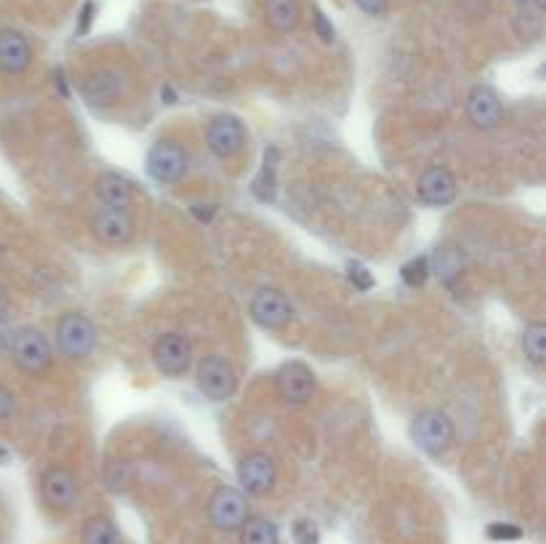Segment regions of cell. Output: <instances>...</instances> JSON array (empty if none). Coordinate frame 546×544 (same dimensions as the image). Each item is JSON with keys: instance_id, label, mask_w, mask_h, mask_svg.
I'll return each instance as SVG.
<instances>
[{"instance_id": "obj_3", "label": "cell", "mask_w": 546, "mask_h": 544, "mask_svg": "<svg viewBox=\"0 0 546 544\" xmlns=\"http://www.w3.org/2000/svg\"><path fill=\"white\" fill-rule=\"evenodd\" d=\"M190 155L182 142L176 139H160L147 152V174L160 184H174L187 174Z\"/></svg>"}, {"instance_id": "obj_21", "label": "cell", "mask_w": 546, "mask_h": 544, "mask_svg": "<svg viewBox=\"0 0 546 544\" xmlns=\"http://www.w3.org/2000/svg\"><path fill=\"white\" fill-rule=\"evenodd\" d=\"M83 544H123L118 526L104 515H96L83 526Z\"/></svg>"}, {"instance_id": "obj_20", "label": "cell", "mask_w": 546, "mask_h": 544, "mask_svg": "<svg viewBox=\"0 0 546 544\" xmlns=\"http://www.w3.org/2000/svg\"><path fill=\"white\" fill-rule=\"evenodd\" d=\"M240 544H280L277 526L267 518H248L240 526Z\"/></svg>"}, {"instance_id": "obj_28", "label": "cell", "mask_w": 546, "mask_h": 544, "mask_svg": "<svg viewBox=\"0 0 546 544\" xmlns=\"http://www.w3.org/2000/svg\"><path fill=\"white\" fill-rule=\"evenodd\" d=\"M349 280H352V286L360 288V291H371L373 288V275L365 270L363 264L357 262L349 264Z\"/></svg>"}, {"instance_id": "obj_11", "label": "cell", "mask_w": 546, "mask_h": 544, "mask_svg": "<svg viewBox=\"0 0 546 544\" xmlns=\"http://www.w3.org/2000/svg\"><path fill=\"white\" fill-rule=\"evenodd\" d=\"M91 230L107 246H123V243L134 238L136 224L131 219V214H128V208L104 206L91 219Z\"/></svg>"}, {"instance_id": "obj_8", "label": "cell", "mask_w": 546, "mask_h": 544, "mask_svg": "<svg viewBox=\"0 0 546 544\" xmlns=\"http://www.w3.org/2000/svg\"><path fill=\"white\" fill-rule=\"evenodd\" d=\"M246 126H243V120L235 118V115H216L211 123H208L206 131V142L208 150L214 152L216 158L230 160L235 155L243 152L246 147Z\"/></svg>"}, {"instance_id": "obj_12", "label": "cell", "mask_w": 546, "mask_h": 544, "mask_svg": "<svg viewBox=\"0 0 546 544\" xmlns=\"http://www.w3.org/2000/svg\"><path fill=\"white\" fill-rule=\"evenodd\" d=\"M293 315V307L288 296L277 288H259L251 299V318L262 328H283Z\"/></svg>"}, {"instance_id": "obj_13", "label": "cell", "mask_w": 546, "mask_h": 544, "mask_svg": "<svg viewBox=\"0 0 546 544\" xmlns=\"http://www.w3.org/2000/svg\"><path fill=\"white\" fill-rule=\"evenodd\" d=\"M40 494H43V502L54 510H70L72 504L78 502L80 486L75 472H70L67 467H51V470L43 472L40 478Z\"/></svg>"}, {"instance_id": "obj_24", "label": "cell", "mask_w": 546, "mask_h": 544, "mask_svg": "<svg viewBox=\"0 0 546 544\" xmlns=\"http://www.w3.org/2000/svg\"><path fill=\"white\" fill-rule=\"evenodd\" d=\"M432 272H437L440 278L448 283V286H453V280L461 278V256L456 248H437L435 254V267H432Z\"/></svg>"}, {"instance_id": "obj_26", "label": "cell", "mask_w": 546, "mask_h": 544, "mask_svg": "<svg viewBox=\"0 0 546 544\" xmlns=\"http://www.w3.org/2000/svg\"><path fill=\"white\" fill-rule=\"evenodd\" d=\"M293 542L296 544H320V531L312 520H296L293 523Z\"/></svg>"}, {"instance_id": "obj_10", "label": "cell", "mask_w": 546, "mask_h": 544, "mask_svg": "<svg viewBox=\"0 0 546 544\" xmlns=\"http://www.w3.org/2000/svg\"><path fill=\"white\" fill-rule=\"evenodd\" d=\"M152 360L160 374L182 376L192 363V344L184 334H163L152 347Z\"/></svg>"}, {"instance_id": "obj_19", "label": "cell", "mask_w": 546, "mask_h": 544, "mask_svg": "<svg viewBox=\"0 0 546 544\" xmlns=\"http://www.w3.org/2000/svg\"><path fill=\"white\" fill-rule=\"evenodd\" d=\"M267 22H270L272 30L277 32H291L296 24H299V3L296 0H267Z\"/></svg>"}, {"instance_id": "obj_31", "label": "cell", "mask_w": 546, "mask_h": 544, "mask_svg": "<svg viewBox=\"0 0 546 544\" xmlns=\"http://www.w3.org/2000/svg\"><path fill=\"white\" fill-rule=\"evenodd\" d=\"M357 6H360V11H365V14L371 16H379L384 14L389 8V0H355Z\"/></svg>"}, {"instance_id": "obj_7", "label": "cell", "mask_w": 546, "mask_h": 544, "mask_svg": "<svg viewBox=\"0 0 546 544\" xmlns=\"http://www.w3.org/2000/svg\"><path fill=\"white\" fill-rule=\"evenodd\" d=\"M275 387L288 406H304L315 395V374L301 360H288L277 368Z\"/></svg>"}, {"instance_id": "obj_25", "label": "cell", "mask_w": 546, "mask_h": 544, "mask_svg": "<svg viewBox=\"0 0 546 544\" xmlns=\"http://www.w3.org/2000/svg\"><path fill=\"white\" fill-rule=\"evenodd\" d=\"M400 275H403L405 286H411V288L424 286L429 275H432V262H429L427 256H413L411 262L403 264Z\"/></svg>"}, {"instance_id": "obj_35", "label": "cell", "mask_w": 546, "mask_h": 544, "mask_svg": "<svg viewBox=\"0 0 546 544\" xmlns=\"http://www.w3.org/2000/svg\"><path fill=\"white\" fill-rule=\"evenodd\" d=\"M536 3V8H546V0H533Z\"/></svg>"}, {"instance_id": "obj_27", "label": "cell", "mask_w": 546, "mask_h": 544, "mask_svg": "<svg viewBox=\"0 0 546 544\" xmlns=\"http://www.w3.org/2000/svg\"><path fill=\"white\" fill-rule=\"evenodd\" d=\"M523 536V528L515 526V523H491L488 526V539L493 542H515Z\"/></svg>"}, {"instance_id": "obj_17", "label": "cell", "mask_w": 546, "mask_h": 544, "mask_svg": "<svg viewBox=\"0 0 546 544\" xmlns=\"http://www.w3.org/2000/svg\"><path fill=\"white\" fill-rule=\"evenodd\" d=\"M32 46L19 30H0V70L19 75L30 67Z\"/></svg>"}, {"instance_id": "obj_30", "label": "cell", "mask_w": 546, "mask_h": 544, "mask_svg": "<svg viewBox=\"0 0 546 544\" xmlns=\"http://www.w3.org/2000/svg\"><path fill=\"white\" fill-rule=\"evenodd\" d=\"M11 414H14V395L0 384V424L8 422L11 419Z\"/></svg>"}, {"instance_id": "obj_15", "label": "cell", "mask_w": 546, "mask_h": 544, "mask_svg": "<svg viewBox=\"0 0 546 544\" xmlns=\"http://www.w3.org/2000/svg\"><path fill=\"white\" fill-rule=\"evenodd\" d=\"M80 91L91 107H112L115 102H120V96L126 94V86L115 70H96L83 80Z\"/></svg>"}, {"instance_id": "obj_33", "label": "cell", "mask_w": 546, "mask_h": 544, "mask_svg": "<svg viewBox=\"0 0 546 544\" xmlns=\"http://www.w3.org/2000/svg\"><path fill=\"white\" fill-rule=\"evenodd\" d=\"M8 462H11V451L0 443V464H8Z\"/></svg>"}, {"instance_id": "obj_22", "label": "cell", "mask_w": 546, "mask_h": 544, "mask_svg": "<svg viewBox=\"0 0 546 544\" xmlns=\"http://www.w3.org/2000/svg\"><path fill=\"white\" fill-rule=\"evenodd\" d=\"M275 160H277V150H267V155H264L262 174L256 176L254 184H251V190H254L256 198L264 200V203L275 200V184H277Z\"/></svg>"}, {"instance_id": "obj_14", "label": "cell", "mask_w": 546, "mask_h": 544, "mask_svg": "<svg viewBox=\"0 0 546 544\" xmlns=\"http://www.w3.org/2000/svg\"><path fill=\"white\" fill-rule=\"evenodd\" d=\"M416 195L424 206L443 208L456 200V176L445 166H429L424 174L419 176L416 184Z\"/></svg>"}, {"instance_id": "obj_1", "label": "cell", "mask_w": 546, "mask_h": 544, "mask_svg": "<svg viewBox=\"0 0 546 544\" xmlns=\"http://www.w3.org/2000/svg\"><path fill=\"white\" fill-rule=\"evenodd\" d=\"M8 350H11V358L19 368H22L24 374L40 376L46 374L48 368H51V344L43 334H40L38 328H16L11 339H8Z\"/></svg>"}, {"instance_id": "obj_2", "label": "cell", "mask_w": 546, "mask_h": 544, "mask_svg": "<svg viewBox=\"0 0 546 544\" xmlns=\"http://www.w3.org/2000/svg\"><path fill=\"white\" fill-rule=\"evenodd\" d=\"M453 422L448 414L437 411V408H427L421 411L411 422V440L429 456H443L448 448L453 446Z\"/></svg>"}, {"instance_id": "obj_4", "label": "cell", "mask_w": 546, "mask_h": 544, "mask_svg": "<svg viewBox=\"0 0 546 544\" xmlns=\"http://www.w3.org/2000/svg\"><path fill=\"white\" fill-rule=\"evenodd\" d=\"M56 347L72 360L88 358L96 347V328L94 323L80 315V312H67L56 323Z\"/></svg>"}, {"instance_id": "obj_23", "label": "cell", "mask_w": 546, "mask_h": 544, "mask_svg": "<svg viewBox=\"0 0 546 544\" xmlns=\"http://www.w3.org/2000/svg\"><path fill=\"white\" fill-rule=\"evenodd\" d=\"M523 352L533 366H541L546 360V326L544 323H531L523 331Z\"/></svg>"}, {"instance_id": "obj_34", "label": "cell", "mask_w": 546, "mask_h": 544, "mask_svg": "<svg viewBox=\"0 0 546 544\" xmlns=\"http://www.w3.org/2000/svg\"><path fill=\"white\" fill-rule=\"evenodd\" d=\"M6 307H8V302H6V294H3V288H0V320L6 318Z\"/></svg>"}, {"instance_id": "obj_32", "label": "cell", "mask_w": 546, "mask_h": 544, "mask_svg": "<svg viewBox=\"0 0 546 544\" xmlns=\"http://www.w3.org/2000/svg\"><path fill=\"white\" fill-rule=\"evenodd\" d=\"M91 16H94V3H86V6H83V14H80V27H78L80 35H83V32H88Z\"/></svg>"}, {"instance_id": "obj_6", "label": "cell", "mask_w": 546, "mask_h": 544, "mask_svg": "<svg viewBox=\"0 0 546 544\" xmlns=\"http://www.w3.org/2000/svg\"><path fill=\"white\" fill-rule=\"evenodd\" d=\"M208 520L219 531H238L248 520V502L243 491L232 486L216 488L214 496L208 499Z\"/></svg>"}, {"instance_id": "obj_16", "label": "cell", "mask_w": 546, "mask_h": 544, "mask_svg": "<svg viewBox=\"0 0 546 544\" xmlns=\"http://www.w3.org/2000/svg\"><path fill=\"white\" fill-rule=\"evenodd\" d=\"M467 115L477 128H496L504 120L499 94L488 86H475L467 96Z\"/></svg>"}, {"instance_id": "obj_29", "label": "cell", "mask_w": 546, "mask_h": 544, "mask_svg": "<svg viewBox=\"0 0 546 544\" xmlns=\"http://www.w3.org/2000/svg\"><path fill=\"white\" fill-rule=\"evenodd\" d=\"M315 32H317V38L323 40V43H333V27L331 22L325 19L323 11H315Z\"/></svg>"}, {"instance_id": "obj_5", "label": "cell", "mask_w": 546, "mask_h": 544, "mask_svg": "<svg viewBox=\"0 0 546 544\" xmlns=\"http://www.w3.org/2000/svg\"><path fill=\"white\" fill-rule=\"evenodd\" d=\"M198 390L214 403L232 398L238 390V374H235L230 360L222 358V355H208L206 360H200Z\"/></svg>"}, {"instance_id": "obj_9", "label": "cell", "mask_w": 546, "mask_h": 544, "mask_svg": "<svg viewBox=\"0 0 546 544\" xmlns=\"http://www.w3.org/2000/svg\"><path fill=\"white\" fill-rule=\"evenodd\" d=\"M277 467L272 462L270 454L264 451H251L240 459L238 464V483L248 496H264L270 494L275 486Z\"/></svg>"}, {"instance_id": "obj_18", "label": "cell", "mask_w": 546, "mask_h": 544, "mask_svg": "<svg viewBox=\"0 0 546 544\" xmlns=\"http://www.w3.org/2000/svg\"><path fill=\"white\" fill-rule=\"evenodd\" d=\"M96 195H99L104 206L112 208H128L134 203V187H131L128 179H123L118 174H104L96 182Z\"/></svg>"}]
</instances>
